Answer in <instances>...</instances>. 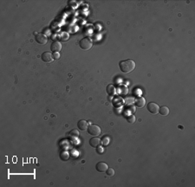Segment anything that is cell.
<instances>
[{"label":"cell","mask_w":195,"mask_h":187,"mask_svg":"<svg viewBox=\"0 0 195 187\" xmlns=\"http://www.w3.org/2000/svg\"><path fill=\"white\" fill-rule=\"evenodd\" d=\"M120 69L122 72L123 73H130L135 69V63L132 59H126V60H122L119 64Z\"/></svg>","instance_id":"obj_1"},{"label":"cell","mask_w":195,"mask_h":187,"mask_svg":"<svg viewBox=\"0 0 195 187\" xmlns=\"http://www.w3.org/2000/svg\"><path fill=\"white\" fill-rule=\"evenodd\" d=\"M79 45H80V47L83 50L88 51V50L91 49V47L93 46V43H92V41H91V39H89V37H84V39L80 40Z\"/></svg>","instance_id":"obj_2"},{"label":"cell","mask_w":195,"mask_h":187,"mask_svg":"<svg viewBox=\"0 0 195 187\" xmlns=\"http://www.w3.org/2000/svg\"><path fill=\"white\" fill-rule=\"evenodd\" d=\"M88 130L89 134H90L91 136H94V137L99 136L101 134V132H102L101 128L98 125H95V124L89 125L88 127V130Z\"/></svg>","instance_id":"obj_3"},{"label":"cell","mask_w":195,"mask_h":187,"mask_svg":"<svg viewBox=\"0 0 195 187\" xmlns=\"http://www.w3.org/2000/svg\"><path fill=\"white\" fill-rule=\"evenodd\" d=\"M147 108L148 111L150 112V113H152V114H157V113H159L160 106L157 104H156V103H153V102L148 103L147 105Z\"/></svg>","instance_id":"obj_4"},{"label":"cell","mask_w":195,"mask_h":187,"mask_svg":"<svg viewBox=\"0 0 195 187\" xmlns=\"http://www.w3.org/2000/svg\"><path fill=\"white\" fill-rule=\"evenodd\" d=\"M36 41L39 44V45H46L48 42V39L47 37L43 34V33H37L36 35Z\"/></svg>","instance_id":"obj_5"},{"label":"cell","mask_w":195,"mask_h":187,"mask_svg":"<svg viewBox=\"0 0 195 187\" xmlns=\"http://www.w3.org/2000/svg\"><path fill=\"white\" fill-rule=\"evenodd\" d=\"M108 164L104 162H99L98 164H96L95 165V169L96 171H98L99 172H106V171L108 170Z\"/></svg>","instance_id":"obj_6"},{"label":"cell","mask_w":195,"mask_h":187,"mask_svg":"<svg viewBox=\"0 0 195 187\" xmlns=\"http://www.w3.org/2000/svg\"><path fill=\"white\" fill-rule=\"evenodd\" d=\"M50 50L53 53L59 52L62 50V44L58 41H54L50 45Z\"/></svg>","instance_id":"obj_7"},{"label":"cell","mask_w":195,"mask_h":187,"mask_svg":"<svg viewBox=\"0 0 195 187\" xmlns=\"http://www.w3.org/2000/svg\"><path fill=\"white\" fill-rule=\"evenodd\" d=\"M42 59L44 62H46V63H50L54 60L53 59V54H51L50 52H48V51H45L42 54Z\"/></svg>","instance_id":"obj_8"},{"label":"cell","mask_w":195,"mask_h":187,"mask_svg":"<svg viewBox=\"0 0 195 187\" xmlns=\"http://www.w3.org/2000/svg\"><path fill=\"white\" fill-rule=\"evenodd\" d=\"M101 144H102V141L98 137H94V138H90V140H89V144L93 148L99 147L101 145Z\"/></svg>","instance_id":"obj_9"},{"label":"cell","mask_w":195,"mask_h":187,"mask_svg":"<svg viewBox=\"0 0 195 187\" xmlns=\"http://www.w3.org/2000/svg\"><path fill=\"white\" fill-rule=\"evenodd\" d=\"M77 127L80 130H87L88 127H89L88 122L83 120V119H82V120H80L79 122L77 123Z\"/></svg>","instance_id":"obj_10"},{"label":"cell","mask_w":195,"mask_h":187,"mask_svg":"<svg viewBox=\"0 0 195 187\" xmlns=\"http://www.w3.org/2000/svg\"><path fill=\"white\" fill-rule=\"evenodd\" d=\"M135 104L137 107H140V108H143L145 105H146V100L144 98L142 97H138L137 98L135 99Z\"/></svg>","instance_id":"obj_11"},{"label":"cell","mask_w":195,"mask_h":187,"mask_svg":"<svg viewBox=\"0 0 195 187\" xmlns=\"http://www.w3.org/2000/svg\"><path fill=\"white\" fill-rule=\"evenodd\" d=\"M159 113L162 116H167L169 114V108L167 106H161L160 107Z\"/></svg>","instance_id":"obj_12"},{"label":"cell","mask_w":195,"mask_h":187,"mask_svg":"<svg viewBox=\"0 0 195 187\" xmlns=\"http://www.w3.org/2000/svg\"><path fill=\"white\" fill-rule=\"evenodd\" d=\"M106 91H107V93L109 96H113L114 94H115V92H116L115 87L113 85H108L107 89H106Z\"/></svg>","instance_id":"obj_13"},{"label":"cell","mask_w":195,"mask_h":187,"mask_svg":"<svg viewBox=\"0 0 195 187\" xmlns=\"http://www.w3.org/2000/svg\"><path fill=\"white\" fill-rule=\"evenodd\" d=\"M69 135H70L72 138H78V137L80 136L79 132H78L77 130H72L71 132H69Z\"/></svg>","instance_id":"obj_14"},{"label":"cell","mask_w":195,"mask_h":187,"mask_svg":"<svg viewBox=\"0 0 195 187\" xmlns=\"http://www.w3.org/2000/svg\"><path fill=\"white\" fill-rule=\"evenodd\" d=\"M136 120V118L134 115H129L127 117V121L129 123V124H134Z\"/></svg>","instance_id":"obj_15"},{"label":"cell","mask_w":195,"mask_h":187,"mask_svg":"<svg viewBox=\"0 0 195 187\" xmlns=\"http://www.w3.org/2000/svg\"><path fill=\"white\" fill-rule=\"evenodd\" d=\"M119 91H120V93L122 95H127L128 94V88L126 86H121Z\"/></svg>","instance_id":"obj_16"},{"label":"cell","mask_w":195,"mask_h":187,"mask_svg":"<svg viewBox=\"0 0 195 187\" xmlns=\"http://www.w3.org/2000/svg\"><path fill=\"white\" fill-rule=\"evenodd\" d=\"M106 174L108 177H112V176L114 175V170L112 169V168H108V170L106 171Z\"/></svg>","instance_id":"obj_17"},{"label":"cell","mask_w":195,"mask_h":187,"mask_svg":"<svg viewBox=\"0 0 195 187\" xmlns=\"http://www.w3.org/2000/svg\"><path fill=\"white\" fill-rule=\"evenodd\" d=\"M53 59L54 60H57L60 59V53L59 52H55L53 53Z\"/></svg>","instance_id":"obj_18"}]
</instances>
